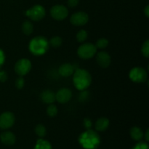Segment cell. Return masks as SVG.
Wrapping results in <instances>:
<instances>
[{
  "instance_id": "cell-1",
  "label": "cell",
  "mask_w": 149,
  "mask_h": 149,
  "mask_svg": "<svg viewBox=\"0 0 149 149\" xmlns=\"http://www.w3.org/2000/svg\"><path fill=\"white\" fill-rule=\"evenodd\" d=\"M79 143L84 149H97L100 144V137L96 131L89 129L79 135Z\"/></svg>"
},
{
  "instance_id": "cell-2",
  "label": "cell",
  "mask_w": 149,
  "mask_h": 149,
  "mask_svg": "<svg viewBox=\"0 0 149 149\" xmlns=\"http://www.w3.org/2000/svg\"><path fill=\"white\" fill-rule=\"evenodd\" d=\"M73 77V83L79 91L85 90L92 83L91 74L87 70L82 68H77Z\"/></svg>"
},
{
  "instance_id": "cell-3",
  "label": "cell",
  "mask_w": 149,
  "mask_h": 149,
  "mask_svg": "<svg viewBox=\"0 0 149 149\" xmlns=\"http://www.w3.org/2000/svg\"><path fill=\"white\" fill-rule=\"evenodd\" d=\"M49 47V41L46 37L42 36H35L29 42V51L35 56L45 55Z\"/></svg>"
},
{
  "instance_id": "cell-4",
  "label": "cell",
  "mask_w": 149,
  "mask_h": 149,
  "mask_svg": "<svg viewBox=\"0 0 149 149\" xmlns=\"http://www.w3.org/2000/svg\"><path fill=\"white\" fill-rule=\"evenodd\" d=\"M97 53V47L93 43H84L77 49L78 56L81 59L88 60L93 58Z\"/></svg>"
},
{
  "instance_id": "cell-5",
  "label": "cell",
  "mask_w": 149,
  "mask_h": 149,
  "mask_svg": "<svg viewBox=\"0 0 149 149\" xmlns=\"http://www.w3.org/2000/svg\"><path fill=\"white\" fill-rule=\"evenodd\" d=\"M130 80L135 83H144L148 81V73L142 67H134L129 74Z\"/></svg>"
},
{
  "instance_id": "cell-6",
  "label": "cell",
  "mask_w": 149,
  "mask_h": 149,
  "mask_svg": "<svg viewBox=\"0 0 149 149\" xmlns=\"http://www.w3.org/2000/svg\"><path fill=\"white\" fill-rule=\"evenodd\" d=\"M46 10L42 5L36 4L26 10V15L33 21H40L45 17Z\"/></svg>"
},
{
  "instance_id": "cell-7",
  "label": "cell",
  "mask_w": 149,
  "mask_h": 149,
  "mask_svg": "<svg viewBox=\"0 0 149 149\" xmlns=\"http://www.w3.org/2000/svg\"><path fill=\"white\" fill-rule=\"evenodd\" d=\"M31 63L29 59L22 58L15 63L14 66L15 71L19 77H23L29 74L31 70Z\"/></svg>"
},
{
  "instance_id": "cell-8",
  "label": "cell",
  "mask_w": 149,
  "mask_h": 149,
  "mask_svg": "<svg viewBox=\"0 0 149 149\" xmlns=\"http://www.w3.org/2000/svg\"><path fill=\"white\" fill-rule=\"evenodd\" d=\"M50 15L53 19L58 21L63 20L68 17V10L66 7L62 4H56L50 9Z\"/></svg>"
},
{
  "instance_id": "cell-9",
  "label": "cell",
  "mask_w": 149,
  "mask_h": 149,
  "mask_svg": "<svg viewBox=\"0 0 149 149\" xmlns=\"http://www.w3.org/2000/svg\"><path fill=\"white\" fill-rule=\"evenodd\" d=\"M15 122V116L11 111H5L0 115V129L7 130L11 128Z\"/></svg>"
},
{
  "instance_id": "cell-10",
  "label": "cell",
  "mask_w": 149,
  "mask_h": 149,
  "mask_svg": "<svg viewBox=\"0 0 149 149\" xmlns=\"http://www.w3.org/2000/svg\"><path fill=\"white\" fill-rule=\"evenodd\" d=\"M89 16L85 12H77L74 13L70 17V22L75 26H82L87 24Z\"/></svg>"
},
{
  "instance_id": "cell-11",
  "label": "cell",
  "mask_w": 149,
  "mask_h": 149,
  "mask_svg": "<svg viewBox=\"0 0 149 149\" xmlns=\"http://www.w3.org/2000/svg\"><path fill=\"white\" fill-rule=\"evenodd\" d=\"M72 97V92L70 89L61 88L55 93L56 100L60 103L65 104L68 103Z\"/></svg>"
},
{
  "instance_id": "cell-12",
  "label": "cell",
  "mask_w": 149,
  "mask_h": 149,
  "mask_svg": "<svg viewBox=\"0 0 149 149\" xmlns=\"http://www.w3.org/2000/svg\"><path fill=\"white\" fill-rule=\"evenodd\" d=\"M96 61L101 68H106L111 65V58L108 52L105 51H100L96 53Z\"/></svg>"
},
{
  "instance_id": "cell-13",
  "label": "cell",
  "mask_w": 149,
  "mask_h": 149,
  "mask_svg": "<svg viewBox=\"0 0 149 149\" xmlns=\"http://www.w3.org/2000/svg\"><path fill=\"white\" fill-rule=\"evenodd\" d=\"M76 68L74 65L69 63H65L62 64L59 67L58 69V73L61 76L63 77H68L70 76L73 75V74L75 71Z\"/></svg>"
},
{
  "instance_id": "cell-14",
  "label": "cell",
  "mask_w": 149,
  "mask_h": 149,
  "mask_svg": "<svg viewBox=\"0 0 149 149\" xmlns=\"http://www.w3.org/2000/svg\"><path fill=\"white\" fill-rule=\"evenodd\" d=\"M0 140L3 144L7 146H12L15 143L16 137L10 131H5L0 135Z\"/></svg>"
},
{
  "instance_id": "cell-15",
  "label": "cell",
  "mask_w": 149,
  "mask_h": 149,
  "mask_svg": "<svg viewBox=\"0 0 149 149\" xmlns=\"http://www.w3.org/2000/svg\"><path fill=\"white\" fill-rule=\"evenodd\" d=\"M40 98L43 103L46 104H52L56 100L55 93L51 90H45L40 94Z\"/></svg>"
},
{
  "instance_id": "cell-16",
  "label": "cell",
  "mask_w": 149,
  "mask_h": 149,
  "mask_svg": "<svg viewBox=\"0 0 149 149\" xmlns=\"http://www.w3.org/2000/svg\"><path fill=\"white\" fill-rule=\"evenodd\" d=\"M110 125V121L106 117H100L96 121L95 124V128L98 132H103L109 128Z\"/></svg>"
},
{
  "instance_id": "cell-17",
  "label": "cell",
  "mask_w": 149,
  "mask_h": 149,
  "mask_svg": "<svg viewBox=\"0 0 149 149\" xmlns=\"http://www.w3.org/2000/svg\"><path fill=\"white\" fill-rule=\"evenodd\" d=\"M130 137L134 141H140L143 138L144 132L138 127H133L130 130Z\"/></svg>"
},
{
  "instance_id": "cell-18",
  "label": "cell",
  "mask_w": 149,
  "mask_h": 149,
  "mask_svg": "<svg viewBox=\"0 0 149 149\" xmlns=\"http://www.w3.org/2000/svg\"><path fill=\"white\" fill-rule=\"evenodd\" d=\"M21 29L23 33L26 36H29L33 31V25L30 20H25L21 26Z\"/></svg>"
},
{
  "instance_id": "cell-19",
  "label": "cell",
  "mask_w": 149,
  "mask_h": 149,
  "mask_svg": "<svg viewBox=\"0 0 149 149\" xmlns=\"http://www.w3.org/2000/svg\"><path fill=\"white\" fill-rule=\"evenodd\" d=\"M33 149H52V145L49 141L46 140L39 139L36 142Z\"/></svg>"
},
{
  "instance_id": "cell-20",
  "label": "cell",
  "mask_w": 149,
  "mask_h": 149,
  "mask_svg": "<svg viewBox=\"0 0 149 149\" xmlns=\"http://www.w3.org/2000/svg\"><path fill=\"white\" fill-rule=\"evenodd\" d=\"M35 133L39 138H44L47 135V129L45 125L39 124L35 127Z\"/></svg>"
},
{
  "instance_id": "cell-21",
  "label": "cell",
  "mask_w": 149,
  "mask_h": 149,
  "mask_svg": "<svg viewBox=\"0 0 149 149\" xmlns=\"http://www.w3.org/2000/svg\"><path fill=\"white\" fill-rule=\"evenodd\" d=\"M49 46L52 47L54 48H58L62 45L63 39L62 38L58 36H55L50 39L49 41Z\"/></svg>"
},
{
  "instance_id": "cell-22",
  "label": "cell",
  "mask_w": 149,
  "mask_h": 149,
  "mask_svg": "<svg viewBox=\"0 0 149 149\" xmlns=\"http://www.w3.org/2000/svg\"><path fill=\"white\" fill-rule=\"evenodd\" d=\"M58 108L54 104H49L47 109V113L49 117H55L58 114Z\"/></svg>"
},
{
  "instance_id": "cell-23",
  "label": "cell",
  "mask_w": 149,
  "mask_h": 149,
  "mask_svg": "<svg viewBox=\"0 0 149 149\" xmlns=\"http://www.w3.org/2000/svg\"><path fill=\"white\" fill-rule=\"evenodd\" d=\"M87 36H88V33L85 30H80L77 32V42H79V43H82L84 42L87 39Z\"/></svg>"
},
{
  "instance_id": "cell-24",
  "label": "cell",
  "mask_w": 149,
  "mask_h": 149,
  "mask_svg": "<svg viewBox=\"0 0 149 149\" xmlns=\"http://www.w3.org/2000/svg\"><path fill=\"white\" fill-rule=\"evenodd\" d=\"M109 40H108L106 38H100V39L96 42V44L95 45L96 47L98 48V49H103L107 47L108 45H109Z\"/></svg>"
},
{
  "instance_id": "cell-25",
  "label": "cell",
  "mask_w": 149,
  "mask_h": 149,
  "mask_svg": "<svg viewBox=\"0 0 149 149\" xmlns=\"http://www.w3.org/2000/svg\"><path fill=\"white\" fill-rule=\"evenodd\" d=\"M141 53L143 55L145 58H148L149 56V40L147 39L145 42H143V44L142 45L141 47Z\"/></svg>"
},
{
  "instance_id": "cell-26",
  "label": "cell",
  "mask_w": 149,
  "mask_h": 149,
  "mask_svg": "<svg viewBox=\"0 0 149 149\" xmlns=\"http://www.w3.org/2000/svg\"><path fill=\"white\" fill-rule=\"evenodd\" d=\"M90 97V93L87 90H82L80 91V93L79 94V100L80 102H86Z\"/></svg>"
},
{
  "instance_id": "cell-27",
  "label": "cell",
  "mask_w": 149,
  "mask_h": 149,
  "mask_svg": "<svg viewBox=\"0 0 149 149\" xmlns=\"http://www.w3.org/2000/svg\"><path fill=\"white\" fill-rule=\"evenodd\" d=\"M25 85V80L23 79V77H19L17 79L15 80V86L17 89L18 90H21L23 88Z\"/></svg>"
},
{
  "instance_id": "cell-28",
  "label": "cell",
  "mask_w": 149,
  "mask_h": 149,
  "mask_svg": "<svg viewBox=\"0 0 149 149\" xmlns=\"http://www.w3.org/2000/svg\"><path fill=\"white\" fill-rule=\"evenodd\" d=\"M132 149H149V146L147 142H139Z\"/></svg>"
},
{
  "instance_id": "cell-29",
  "label": "cell",
  "mask_w": 149,
  "mask_h": 149,
  "mask_svg": "<svg viewBox=\"0 0 149 149\" xmlns=\"http://www.w3.org/2000/svg\"><path fill=\"white\" fill-rule=\"evenodd\" d=\"M83 125H84V127L87 130L91 129V127L93 125V123H92V121L90 120L88 118H85L83 121Z\"/></svg>"
},
{
  "instance_id": "cell-30",
  "label": "cell",
  "mask_w": 149,
  "mask_h": 149,
  "mask_svg": "<svg viewBox=\"0 0 149 149\" xmlns=\"http://www.w3.org/2000/svg\"><path fill=\"white\" fill-rule=\"evenodd\" d=\"M8 76L6 71H0V81L1 82H5L7 80Z\"/></svg>"
},
{
  "instance_id": "cell-31",
  "label": "cell",
  "mask_w": 149,
  "mask_h": 149,
  "mask_svg": "<svg viewBox=\"0 0 149 149\" xmlns=\"http://www.w3.org/2000/svg\"><path fill=\"white\" fill-rule=\"evenodd\" d=\"M79 2V0H68L67 1L68 6L71 7V8H74V7H77L78 5Z\"/></svg>"
},
{
  "instance_id": "cell-32",
  "label": "cell",
  "mask_w": 149,
  "mask_h": 149,
  "mask_svg": "<svg viewBox=\"0 0 149 149\" xmlns=\"http://www.w3.org/2000/svg\"><path fill=\"white\" fill-rule=\"evenodd\" d=\"M4 61H5V55L4 51L0 49V68L4 65Z\"/></svg>"
},
{
  "instance_id": "cell-33",
  "label": "cell",
  "mask_w": 149,
  "mask_h": 149,
  "mask_svg": "<svg viewBox=\"0 0 149 149\" xmlns=\"http://www.w3.org/2000/svg\"><path fill=\"white\" fill-rule=\"evenodd\" d=\"M144 14H145V15L146 16V17H149V6L148 5H147L146 7H145V9H144Z\"/></svg>"
},
{
  "instance_id": "cell-34",
  "label": "cell",
  "mask_w": 149,
  "mask_h": 149,
  "mask_svg": "<svg viewBox=\"0 0 149 149\" xmlns=\"http://www.w3.org/2000/svg\"><path fill=\"white\" fill-rule=\"evenodd\" d=\"M148 134H149V130H148V129H147L146 131L145 134H144V135H143V137H144V138H145L146 141V142H148V141H149V135H148Z\"/></svg>"
}]
</instances>
